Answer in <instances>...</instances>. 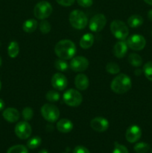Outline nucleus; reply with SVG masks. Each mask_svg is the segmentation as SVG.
<instances>
[{
    "label": "nucleus",
    "instance_id": "obj_18",
    "mask_svg": "<svg viewBox=\"0 0 152 153\" xmlns=\"http://www.w3.org/2000/svg\"><path fill=\"white\" fill-rule=\"evenodd\" d=\"M56 128L60 132L69 133L72 130L73 123L71 120L66 118L59 120L56 124Z\"/></svg>",
    "mask_w": 152,
    "mask_h": 153
},
{
    "label": "nucleus",
    "instance_id": "obj_24",
    "mask_svg": "<svg viewBox=\"0 0 152 153\" xmlns=\"http://www.w3.org/2000/svg\"><path fill=\"white\" fill-rule=\"evenodd\" d=\"M42 139L39 136H34V137H31L27 142V146L28 148L31 149H36V148L39 147L40 145L41 144Z\"/></svg>",
    "mask_w": 152,
    "mask_h": 153
},
{
    "label": "nucleus",
    "instance_id": "obj_31",
    "mask_svg": "<svg viewBox=\"0 0 152 153\" xmlns=\"http://www.w3.org/2000/svg\"><path fill=\"white\" fill-rule=\"evenodd\" d=\"M7 153H28V149L23 145H15L7 149Z\"/></svg>",
    "mask_w": 152,
    "mask_h": 153
},
{
    "label": "nucleus",
    "instance_id": "obj_27",
    "mask_svg": "<svg viewBox=\"0 0 152 153\" xmlns=\"http://www.w3.org/2000/svg\"><path fill=\"white\" fill-rule=\"evenodd\" d=\"M106 71L110 74L116 75L120 72V67L115 62H109L106 65Z\"/></svg>",
    "mask_w": 152,
    "mask_h": 153
},
{
    "label": "nucleus",
    "instance_id": "obj_28",
    "mask_svg": "<svg viewBox=\"0 0 152 153\" xmlns=\"http://www.w3.org/2000/svg\"><path fill=\"white\" fill-rule=\"evenodd\" d=\"M142 71L146 79L152 82V61H148L144 64Z\"/></svg>",
    "mask_w": 152,
    "mask_h": 153
},
{
    "label": "nucleus",
    "instance_id": "obj_34",
    "mask_svg": "<svg viewBox=\"0 0 152 153\" xmlns=\"http://www.w3.org/2000/svg\"><path fill=\"white\" fill-rule=\"evenodd\" d=\"M77 2L80 7H89L93 4V0H77Z\"/></svg>",
    "mask_w": 152,
    "mask_h": 153
},
{
    "label": "nucleus",
    "instance_id": "obj_46",
    "mask_svg": "<svg viewBox=\"0 0 152 153\" xmlns=\"http://www.w3.org/2000/svg\"><path fill=\"white\" fill-rule=\"evenodd\" d=\"M151 153H152V150H151Z\"/></svg>",
    "mask_w": 152,
    "mask_h": 153
},
{
    "label": "nucleus",
    "instance_id": "obj_42",
    "mask_svg": "<svg viewBox=\"0 0 152 153\" xmlns=\"http://www.w3.org/2000/svg\"><path fill=\"white\" fill-rule=\"evenodd\" d=\"M1 63H2V61H1V57H0V67L1 66Z\"/></svg>",
    "mask_w": 152,
    "mask_h": 153
},
{
    "label": "nucleus",
    "instance_id": "obj_15",
    "mask_svg": "<svg viewBox=\"0 0 152 153\" xmlns=\"http://www.w3.org/2000/svg\"><path fill=\"white\" fill-rule=\"evenodd\" d=\"M128 46L125 40H119L116 42L113 48V53L116 58H122L125 56L128 52Z\"/></svg>",
    "mask_w": 152,
    "mask_h": 153
},
{
    "label": "nucleus",
    "instance_id": "obj_35",
    "mask_svg": "<svg viewBox=\"0 0 152 153\" xmlns=\"http://www.w3.org/2000/svg\"><path fill=\"white\" fill-rule=\"evenodd\" d=\"M57 2L61 6L64 7H69V6L72 5L75 3V0H56Z\"/></svg>",
    "mask_w": 152,
    "mask_h": 153
},
{
    "label": "nucleus",
    "instance_id": "obj_17",
    "mask_svg": "<svg viewBox=\"0 0 152 153\" xmlns=\"http://www.w3.org/2000/svg\"><path fill=\"white\" fill-rule=\"evenodd\" d=\"M89 85V81L87 76L83 73H79L75 79V85L79 91H86Z\"/></svg>",
    "mask_w": 152,
    "mask_h": 153
},
{
    "label": "nucleus",
    "instance_id": "obj_2",
    "mask_svg": "<svg viewBox=\"0 0 152 153\" xmlns=\"http://www.w3.org/2000/svg\"><path fill=\"white\" fill-rule=\"evenodd\" d=\"M132 87L131 79L128 75L119 74L114 78L110 84V88L117 94H124L130 91Z\"/></svg>",
    "mask_w": 152,
    "mask_h": 153
},
{
    "label": "nucleus",
    "instance_id": "obj_22",
    "mask_svg": "<svg viewBox=\"0 0 152 153\" xmlns=\"http://www.w3.org/2000/svg\"><path fill=\"white\" fill-rule=\"evenodd\" d=\"M19 52V43L16 41H11L8 45L7 47V54L9 57L11 58H15L17 57Z\"/></svg>",
    "mask_w": 152,
    "mask_h": 153
},
{
    "label": "nucleus",
    "instance_id": "obj_9",
    "mask_svg": "<svg viewBox=\"0 0 152 153\" xmlns=\"http://www.w3.org/2000/svg\"><path fill=\"white\" fill-rule=\"evenodd\" d=\"M128 48L134 51L142 50L146 45V40L143 36L139 34H134L130 36L127 40Z\"/></svg>",
    "mask_w": 152,
    "mask_h": 153
},
{
    "label": "nucleus",
    "instance_id": "obj_26",
    "mask_svg": "<svg viewBox=\"0 0 152 153\" xmlns=\"http://www.w3.org/2000/svg\"><path fill=\"white\" fill-rule=\"evenodd\" d=\"M134 149L137 153H147L150 149V146L145 142H139L136 143Z\"/></svg>",
    "mask_w": 152,
    "mask_h": 153
},
{
    "label": "nucleus",
    "instance_id": "obj_37",
    "mask_svg": "<svg viewBox=\"0 0 152 153\" xmlns=\"http://www.w3.org/2000/svg\"><path fill=\"white\" fill-rule=\"evenodd\" d=\"M143 73V71L142 70H140V69H137V70H136L135 71H134V74L136 75V76H141L142 73Z\"/></svg>",
    "mask_w": 152,
    "mask_h": 153
},
{
    "label": "nucleus",
    "instance_id": "obj_44",
    "mask_svg": "<svg viewBox=\"0 0 152 153\" xmlns=\"http://www.w3.org/2000/svg\"><path fill=\"white\" fill-rule=\"evenodd\" d=\"M0 46H1V43H0Z\"/></svg>",
    "mask_w": 152,
    "mask_h": 153
},
{
    "label": "nucleus",
    "instance_id": "obj_3",
    "mask_svg": "<svg viewBox=\"0 0 152 153\" xmlns=\"http://www.w3.org/2000/svg\"><path fill=\"white\" fill-rule=\"evenodd\" d=\"M110 28L113 35L119 40H125L129 35V28L122 20H113L110 23Z\"/></svg>",
    "mask_w": 152,
    "mask_h": 153
},
{
    "label": "nucleus",
    "instance_id": "obj_7",
    "mask_svg": "<svg viewBox=\"0 0 152 153\" xmlns=\"http://www.w3.org/2000/svg\"><path fill=\"white\" fill-rule=\"evenodd\" d=\"M63 102L66 105L70 107H77L83 101V97L77 90L69 89L63 96Z\"/></svg>",
    "mask_w": 152,
    "mask_h": 153
},
{
    "label": "nucleus",
    "instance_id": "obj_11",
    "mask_svg": "<svg viewBox=\"0 0 152 153\" xmlns=\"http://www.w3.org/2000/svg\"><path fill=\"white\" fill-rule=\"evenodd\" d=\"M14 131L16 135L22 140L28 139L32 133V128L27 121H21L15 126Z\"/></svg>",
    "mask_w": 152,
    "mask_h": 153
},
{
    "label": "nucleus",
    "instance_id": "obj_20",
    "mask_svg": "<svg viewBox=\"0 0 152 153\" xmlns=\"http://www.w3.org/2000/svg\"><path fill=\"white\" fill-rule=\"evenodd\" d=\"M38 26V22L34 19L25 20L22 24V30L26 33H33L36 31Z\"/></svg>",
    "mask_w": 152,
    "mask_h": 153
},
{
    "label": "nucleus",
    "instance_id": "obj_6",
    "mask_svg": "<svg viewBox=\"0 0 152 153\" xmlns=\"http://www.w3.org/2000/svg\"><path fill=\"white\" fill-rule=\"evenodd\" d=\"M53 11L52 4L47 1H39L34 8V14L37 19H46L51 16Z\"/></svg>",
    "mask_w": 152,
    "mask_h": 153
},
{
    "label": "nucleus",
    "instance_id": "obj_12",
    "mask_svg": "<svg viewBox=\"0 0 152 153\" xmlns=\"http://www.w3.org/2000/svg\"><path fill=\"white\" fill-rule=\"evenodd\" d=\"M90 126L94 131L104 132L109 128V122L103 117H96L90 121Z\"/></svg>",
    "mask_w": 152,
    "mask_h": 153
},
{
    "label": "nucleus",
    "instance_id": "obj_29",
    "mask_svg": "<svg viewBox=\"0 0 152 153\" xmlns=\"http://www.w3.org/2000/svg\"><path fill=\"white\" fill-rule=\"evenodd\" d=\"M60 94L56 91H49L46 93V98L50 102H56L60 100Z\"/></svg>",
    "mask_w": 152,
    "mask_h": 153
},
{
    "label": "nucleus",
    "instance_id": "obj_32",
    "mask_svg": "<svg viewBox=\"0 0 152 153\" xmlns=\"http://www.w3.org/2000/svg\"><path fill=\"white\" fill-rule=\"evenodd\" d=\"M22 115L23 119L25 120V121H29L34 117V111H33V109L31 108L25 107L22 110Z\"/></svg>",
    "mask_w": 152,
    "mask_h": 153
},
{
    "label": "nucleus",
    "instance_id": "obj_1",
    "mask_svg": "<svg viewBox=\"0 0 152 153\" xmlns=\"http://www.w3.org/2000/svg\"><path fill=\"white\" fill-rule=\"evenodd\" d=\"M75 44L72 40H61L56 43L55 46V52L59 58L67 61L75 57L76 53Z\"/></svg>",
    "mask_w": 152,
    "mask_h": 153
},
{
    "label": "nucleus",
    "instance_id": "obj_10",
    "mask_svg": "<svg viewBox=\"0 0 152 153\" xmlns=\"http://www.w3.org/2000/svg\"><path fill=\"white\" fill-rule=\"evenodd\" d=\"M69 67L72 71L82 73L89 67V61L83 56H75L70 61Z\"/></svg>",
    "mask_w": 152,
    "mask_h": 153
},
{
    "label": "nucleus",
    "instance_id": "obj_25",
    "mask_svg": "<svg viewBox=\"0 0 152 153\" xmlns=\"http://www.w3.org/2000/svg\"><path fill=\"white\" fill-rule=\"evenodd\" d=\"M55 67L57 70L60 72H65L68 70L69 64L66 61V60L61 59H57L55 62Z\"/></svg>",
    "mask_w": 152,
    "mask_h": 153
},
{
    "label": "nucleus",
    "instance_id": "obj_45",
    "mask_svg": "<svg viewBox=\"0 0 152 153\" xmlns=\"http://www.w3.org/2000/svg\"><path fill=\"white\" fill-rule=\"evenodd\" d=\"M64 153H67V152H64Z\"/></svg>",
    "mask_w": 152,
    "mask_h": 153
},
{
    "label": "nucleus",
    "instance_id": "obj_33",
    "mask_svg": "<svg viewBox=\"0 0 152 153\" xmlns=\"http://www.w3.org/2000/svg\"><path fill=\"white\" fill-rule=\"evenodd\" d=\"M113 153H129L128 149L125 146L122 144H119L117 142L115 143L114 149H113Z\"/></svg>",
    "mask_w": 152,
    "mask_h": 153
},
{
    "label": "nucleus",
    "instance_id": "obj_16",
    "mask_svg": "<svg viewBox=\"0 0 152 153\" xmlns=\"http://www.w3.org/2000/svg\"><path fill=\"white\" fill-rule=\"evenodd\" d=\"M2 116L6 121L9 123H16L20 117L19 112L14 108H7L3 111Z\"/></svg>",
    "mask_w": 152,
    "mask_h": 153
},
{
    "label": "nucleus",
    "instance_id": "obj_43",
    "mask_svg": "<svg viewBox=\"0 0 152 153\" xmlns=\"http://www.w3.org/2000/svg\"><path fill=\"white\" fill-rule=\"evenodd\" d=\"M1 82L0 81V91H1Z\"/></svg>",
    "mask_w": 152,
    "mask_h": 153
},
{
    "label": "nucleus",
    "instance_id": "obj_41",
    "mask_svg": "<svg viewBox=\"0 0 152 153\" xmlns=\"http://www.w3.org/2000/svg\"><path fill=\"white\" fill-rule=\"evenodd\" d=\"M38 153H49V152H48V150H46V149H42V150H40Z\"/></svg>",
    "mask_w": 152,
    "mask_h": 153
},
{
    "label": "nucleus",
    "instance_id": "obj_4",
    "mask_svg": "<svg viewBox=\"0 0 152 153\" xmlns=\"http://www.w3.org/2000/svg\"><path fill=\"white\" fill-rule=\"evenodd\" d=\"M69 23L74 28L83 29L88 25V18L84 12L80 10H73L69 17Z\"/></svg>",
    "mask_w": 152,
    "mask_h": 153
},
{
    "label": "nucleus",
    "instance_id": "obj_14",
    "mask_svg": "<svg viewBox=\"0 0 152 153\" xmlns=\"http://www.w3.org/2000/svg\"><path fill=\"white\" fill-rule=\"evenodd\" d=\"M142 136V129L139 126L137 125L131 126L127 129L125 133V137L126 140L129 143H136L140 139Z\"/></svg>",
    "mask_w": 152,
    "mask_h": 153
},
{
    "label": "nucleus",
    "instance_id": "obj_30",
    "mask_svg": "<svg viewBox=\"0 0 152 153\" xmlns=\"http://www.w3.org/2000/svg\"><path fill=\"white\" fill-rule=\"evenodd\" d=\"M39 29H40V32L46 34L50 32L51 29H52V25L49 23V21L46 19H43L39 25Z\"/></svg>",
    "mask_w": 152,
    "mask_h": 153
},
{
    "label": "nucleus",
    "instance_id": "obj_5",
    "mask_svg": "<svg viewBox=\"0 0 152 153\" xmlns=\"http://www.w3.org/2000/svg\"><path fill=\"white\" fill-rule=\"evenodd\" d=\"M40 112L44 120L49 123H55L59 119L60 110L56 105L51 103H46L43 105Z\"/></svg>",
    "mask_w": 152,
    "mask_h": 153
},
{
    "label": "nucleus",
    "instance_id": "obj_39",
    "mask_svg": "<svg viewBox=\"0 0 152 153\" xmlns=\"http://www.w3.org/2000/svg\"><path fill=\"white\" fill-rule=\"evenodd\" d=\"M148 18L151 21H152V9L148 12Z\"/></svg>",
    "mask_w": 152,
    "mask_h": 153
},
{
    "label": "nucleus",
    "instance_id": "obj_8",
    "mask_svg": "<svg viewBox=\"0 0 152 153\" xmlns=\"http://www.w3.org/2000/svg\"><path fill=\"white\" fill-rule=\"evenodd\" d=\"M107 24L106 16L102 13L94 15L89 22V28L92 32H99L102 31Z\"/></svg>",
    "mask_w": 152,
    "mask_h": 153
},
{
    "label": "nucleus",
    "instance_id": "obj_13",
    "mask_svg": "<svg viewBox=\"0 0 152 153\" xmlns=\"http://www.w3.org/2000/svg\"><path fill=\"white\" fill-rule=\"evenodd\" d=\"M52 85L58 91H63L68 85V80L63 73H57L52 76Z\"/></svg>",
    "mask_w": 152,
    "mask_h": 153
},
{
    "label": "nucleus",
    "instance_id": "obj_19",
    "mask_svg": "<svg viewBox=\"0 0 152 153\" xmlns=\"http://www.w3.org/2000/svg\"><path fill=\"white\" fill-rule=\"evenodd\" d=\"M94 36L91 33L83 34L80 40V46L83 49H88L92 46L94 43Z\"/></svg>",
    "mask_w": 152,
    "mask_h": 153
},
{
    "label": "nucleus",
    "instance_id": "obj_40",
    "mask_svg": "<svg viewBox=\"0 0 152 153\" xmlns=\"http://www.w3.org/2000/svg\"><path fill=\"white\" fill-rule=\"evenodd\" d=\"M144 1L145 3H147L148 4H150V5H152V0H144Z\"/></svg>",
    "mask_w": 152,
    "mask_h": 153
},
{
    "label": "nucleus",
    "instance_id": "obj_38",
    "mask_svg": "<svg viewBox=\"0 0 152 153\" xmlns=\"http://www.w3.org/2000/svg\"><path fill=\"white\" fill-rule=\"evenodd\" d=\"M4 108V102L1 99H0V111L3 110Z\"/></svg>",
    "mask_w": 152,
    "mask_h": 153
},
{
    "label": "nucleus",
    "instance_id": "obj_36",
    "mask_svg": "<svg viewBox=\"0 0 152 153\" xmlns=\"http://www.w3.org/2000/svg\"><path fill=\"white\" fill-rule=\"evenodd\" d=\"M73 153H90L89 149L83 146H77L73 150Z\"/></svg>",
    "mask_w": 152,
    "mask_h": 153
},
{
    "label": "nucleus",
    "instance_id": "obj_23",
    "mask_svg": "<svg viewBox=\"0 0 152 153\" xmlns=\"http://www.w3.org/2000/svg\"><path fill=\"white\" fill-rule=\"evenodd\" d=\"M128 62L134 67H139L142 64V59L139 55L137 53H131L128 56Z\"/></svg>",
    "mask_w": 152,
    "mask_h": 153
},
{
    "label": "nucleus",
    "instance_id": "obj_21",
    "mask_svg": "<svg viewBox=\"0 0 152 153\" xmlns=\"http://www.w3.org/2000/svg\"><path fill=\"white\" fill-rule=\"evenodd\" d=\"M143 22H144V19L139 14L131 15L128 19V25L132 28H136L141 26L143 24Z\"/></svg>",
    "mask_w": 152,
    "mask_h": 153
}]
</instances>
